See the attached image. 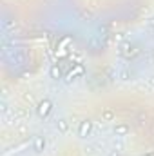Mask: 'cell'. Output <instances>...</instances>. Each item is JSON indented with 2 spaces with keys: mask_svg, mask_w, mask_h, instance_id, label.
I'll use <instances>...</instances> for the list:
<instances>
[{
  "mask_svg": "<svg viewBox=\"0 0 154 156\" xmlns=\"http://www.w3.org/2000/svg\"><path fill=\"white\" fill-rule=\"evenodd\" d=\"M89 131H91V122H83L80 125V136H85Z\"/></svg>",
  "mask_w": 154,
  "mask_h": 156,
  "instance_id": "2",
  "label": "cell"
},
{
  "mask_svg": "<svg viewBox=\"0 0 154 156\" xmlns=\"http://www.w3.org/2000/svg\"><path fill=\"white\" fill-rule=\"evenodd\" d=\"M127 131V127H116V133H125Z\"/></svg>",
  "mask_w": 154,
  "mask_h": 156,
  "instance_id": "7",
  "label": "cell"
},
{
  "mask_svg": "<svg viewBox=\"0 0 154 156\" xmlns=\"http://www.w3.org/2000/svg\"><path fill=\"white\" fill-rule=\"evenodd\" d=\"M44 145H45V142H44L42 138H38V140H36V151H40V149H42Z\"/></svg>",
  "mask_w": 154,
  "mask_h": 156,
  "instance_id": "5",
  "label": "cell"
},
{
  "mask_svg": "<svg viewBox=\"0 0 154 156\" xmlns=\"http://www.w3.org/2000/svg\"><path fill=\"white\" fill-rule=\"evenodd\" d=\"M60 129H62V131H65V129H67V125H65V122H64V120L60 122Z\"/></svg>",
  "mask_w": 154,
  "mask_h": 156,
  "instance_id": "6",
  "label": "cell"
},
{
  "mask_svg": "<svg viewBox=\"0 0 154 156\" xmlns=\"http://www.w3.org/2000/svg\"><path fill=\"white\" fill-rule=\"evenodd\" d=\"M82 73H83V67H82V66H78V67H76V71H71V73H69L67 80H73V78H74L76 75H82Z\"/></svg>",
  "mask_w": 154,
  "mask_h": 156,
  "instance_id": "3",
  "label": "cell"
},
{
  "mask_svg": "<svg viewBox=\"0 0 154 156\" xmlns=\"http://www.w3.org/2000/svg\"><path fill=\"white\" fill-rule=\"evenodd\" d=\"M60 75H62V73H60V69H58L56 66H53V67H51V76H53L55 80H58V78H60Z\"/></svg>",
  "mask_w": 154,
  "mask_h": 156,
  "instance_id": "4",
  "label": "cell"
},
{
  "mask_svg": "<svg viewBox=\"0 0 154 156\" xmlns=\"http://www.w3.org/2000/svg\"><path fill=\"white\" fill-rule=\"evenodd\" d=\"M51 106H53V103H51L49 100H42V102L38 103V109H36L38 115H40V116H47L49 111H51Z\"/></svg>",
  "mask_w": 154,
  "mask_h": 156,
  "instance_id": "1",
  "label": "cell"
}]
</instances>
